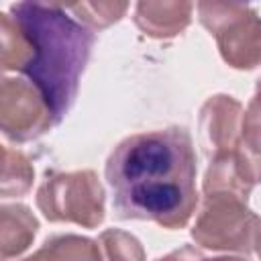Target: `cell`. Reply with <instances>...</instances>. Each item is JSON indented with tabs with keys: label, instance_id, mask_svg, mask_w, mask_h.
Masks as SVG:
<instances>
[{
	"label": "cell",
	"instance_id": "obj_3",
	"mask_svg": "<svg viewBox=\"0 0 261 261\" xmlns=\"http://www.w3.org/2000/svg\"><path fill=\"white\" fill-rule=\"evenodd\" d=\"M241 2H251V0H241Z\"/></svg>",
	"mask_w": 261,
	"mask_h": 261
},
{
	"label": "cell",
	"instance_id": "obj_1",
	"mask_svg": "<svg viewBox=\"0 0 261 261\" xmlns=\"http://www.w3.org/2000/svg\"><path fill=\"white\" fill-rule=\"evenodd\" d=\"M106 181L120 218L177 222L196 202L190 135L184 128H165L124 139L108 157Z\"/></svg>",
	"mask_w": 261,
	"mask_h": 261
},
{
	"label": "cell",
	"instance_id": "obj_2",
	"mask_svg": "<svg viewBox=\"0 0 261 261\" xmlns=\"http://www.w3.org/2000/svg\"><path fill=\"white\" fill-rule=\"evenodd\" d=\"M12 14L33 45V57L22 65V73L35 84L57 124L75 102L96 35L63 10L39 0L14 4Z\"/></svg>",
	"mask_w": 261,
	"mask_h": 261
}]
</instances>
